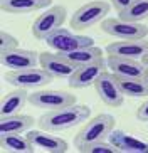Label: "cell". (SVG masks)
Segmentation results:
<instances>
[{
    "mask_svg": "<svg viewBox=\"0 0 148 153\" xmlns=\"http://www.w3.org/2000/svg\"><path fill=\"white\" fill-rule=\"evenodd\" d=\"M91 118V109L86 104H71L66 108L52 109L44 113L39 118V128L49 133H59V131L71 130L81 123L88 121Z\"/></svg>",
    "mask_w": 148,
    "mask_h": 153,
    "instance_id": "1",
    "label": "cell"
},
{
    "mask_svg": "<svg viewBox=\"0 0 148 153\" xmlns=\"http://www.w3.org/2000/svg\"><path fill=\"white\" fill-rule=\"evenodd\" d=\"M113 130H115V118L111 114L101 113V114L91 118L84 123V126L79 130V133L74 136V145H76V148H81L84 145L106 140L109 138Z\"/></svg>",
    "mask_w": 148,
    "mask_h": 153,
    "instance_id": "2",
    "label": "cell"
},
{
    "mask_svg": "<svg viewBox=\"0 0 148 153\" xmlns=\"http://www.w3.org/2000/svg\"><path fill=\"white\" fill-rule=\"evenodd\" d=\"M109 12V4L104 2V0H93V2H88L83 7L72 14L71 17V27L74 30H84V29H89L93 25H96L98 22L104 20Z\"/></svg>",
    "mask_w": 148,
    "mask_h": 153,
    "instance_id": "3",
    "label": "cell"
},
{
    "mask_svg": "<svg viewBox=\"0 0 148 153\" xmlns=\"http://www.w3.org/2000/svg\"><path fill=\"white\" fill-rule=\"evenodd\" d=\"M101 30L118 41H140L147 39L148 27L140 22H126L123 19H104Z\"/></svg>",
    "mask_w": 148,
    "mask_h": 153,
    "instance_id": "4",
    "label": "cell"
},
{
    "mask_svg": "<svg viewBox=\"0 0 148 153\" xmlns=\"http://www.w3.org/2000/svg\"><path fill=\"white\" fill-rule=\"evenodd\" d=\"M5 81L15 88L22 89H39L47 86L54 77L42 68H29V69H20V71H9L5 72Z\"/></svg>",
    "mask_w": 148,
    "mask_h": 153,
    "instance_id": "5",
    "label": "cell"
},
{
    "mask_svg": "<svg viewBox=\"0 0 148 153\" xmlns=\"http://www.w3.org/2000/svg\"><path fill=\"white\" fill-rule=\"evenodd\" d=\"M66 9L62 5H52L47 10H44L39 17L32 22V36L39 39V41H45L47 36H51L54 30L62 27L64 20H66Z\"/></svg>",
    "mask_w": 148,
    "mask_h": 153,
    "instance_id": "6",
    "label": "cell"
},
{
    "mask_svg": "<svg viewBox=\"0 0 148 153\" xmlns=\"http://www.w3.org/2000/svg\"><path fill=\"white\" fill-rule=\"evenodd\" d=\"M29 103L34 106V108H40V109H47V111H52V109H59V108H66V106H71V104H76V96L67 93V91H42L37 89L34 93L29 94Z\"/></svg>",
    "mask_w": 148,
    "mask_h": 153,
    "instance_id": "7",
    "label": "cell"
},
{
    "mask_svg": "<svg viewBox=\"0 0 148 153\" xmlns=\"http://www.w3.org/2000/svg\"><path fill=\"white\" fill-rule=\"evenodd\" d=\"M45 44L49 45L52 51L61 52V54H64V52H72V51L81 49V47H88V45H94L91 37L72 34L71 30H66L62 27L57 29V30H54L51 36H47Z\"/></svg>",
    "mask_w": 148,
    "mask_h": 153,
    "instance_id": "8",
    "label": "cell"
},
{
    "mask_svg": "<svg viewBox=\"0 0 148 153\" xmlns=\"http://www.w3.org/2000/svg\"><path fill=\"white\" fill-rule=\"evenodd\" d=\"M94 89L98 93L99 99L103 101L106 106H111V108H118L123 104L125 101V94L121 91L120 84H118V79L113 72H103L99 79L94 82Z\"/></svg>",
    "mask_w": 148,
    "mask_h": 153,
    "instance_id": "9",
    "label": "cell"
},
{
    "mask_svg": "<svg viewBox=\"0 0 148 153\" xmlns=\"http://www.w3.org/2000/svg\"><path fill=\"white\" fill-rule=\"evenodd\" d=\"M106 68L108 64L104 59L79 66V68H76V71L72 72V76L69 77V86L72 89H84V88L94 86V82L99 79V76L103 72H106Z\"/></svg>",
    "mask_w": 148,
    "mask_h": 153,
    "instance_id": "10",
    "label": "cell"
},
{
    "mask_svg": "<svg viewBox=\"0 0 148 153\" xmlns=\"http://www.w3.org/2000/svg\"><path fill=\"white\" fill-rule=\"evenodd\" d=\"M0 62L4 68H9L10 71H20V69L36 68L39 64V54L36 51L27 49H10L7 52H0Z\"/></svg>",
    "mask_w": 148,
    "mask_h": 153,
    "instance_id": "11",
    "label": "cell"
},
{
    "mask_svg": "<svg viewBox=\"0 0 148 153\" xmlns=\"http://www.w3.org/2000/svg\"><path fill=\"white\" fill-rule=\"evenodd\" d=\"M148 52V39L140 41H116L106 45V54L113 57L135 59L140 61Z\"/></svg>",
    "mask_w": 148,
    "mask_h": 153,
    "instance_id": "12",
    "label": "cell"
},
{
    "mask_svg": "<svg viewBox=\"0 0 148 153\" xmlns=\"http://www.w3.org/2000/svg\"><path fill=\"white\" fill-rule=\"evenodd\" d=\"M39 64L40 68L47 71L52 77H62V79H69L72 76V72L76 71V66L69 62L61 52H40L39 54Z\"/></svg>",
    "mask_w": 148,
    "mask_h": 153,
    "instance_id": "13",
    "label": "cell"
},
{
    "mask_svg": "<svg viewBox=\"0 0 148 153\" xmlns=\"http://www.w3.org/2000/svg\"><path fill=\"white\" fill-rule=\"evenodd\" d=\"M106 64L109 71L116 77H143L147 71V64L135 59H123V57H113L108 56Z\"/></svg>",
    "mask_w": 148,
    "mask_h": 153,
    "instance_id": "14",
    "label": "cell"
},
{
    "mask_svg": "<svg viewBox=\"0 0 148 153\" xmlns=\"http://www.w3.org/2000/svg\"><path fill=\"white\" fill-rule=\"evenodd\" d=\"M29 140L32 141L34 148L40 152L47 153H66L67 152V143L66 140L59 138L56 135H49V131H29L27 133Z\"/></svg>",
    "mask_w": 148,
    "mask_h": 153,
    "instance_id": "15",
    "label": "cell"
},
{
    "mask_svg": "<svg viewBox=\"0 0 148 153\" xmlns=\"http://www.w3.org/2000/svg\"><path fill=\"white\" fill-rule=\"evenodd\" d=\"M52 5V0H0V7L4 12L13 15H24L39 12Z\"/></svg>",
    "mask_w": 148,
    "mask_h": 153,
    "instance_id": "16",
    "label": "cell"
},
{
    "mask_svg": "<svg viewBox=\"0 0 148 153\" xmlns=\"http://www.w3.org/2000/svg\"><path fill=\"white\" fill-rule=\"evenodd\" d=\"M109 141L118 148V152H125V153H148V141L138 140L135 136L128 135L125 131L120 130H113L109 135Z\"/></svg>",
    "mask_w": 148,
    "mask_h": 153,
    "instance_id": "17",
    "label": "cell"
},
{
    "mask_svg": "<svg viewBox=\"0 0 148 153\" xmlns=\"http://www.w3.org/2000/svg\"><path fill=\"white\" fill-rule=\"evenodd\" d=\"M29 101V93L27 89L22 88H15L10 93L2 98V104H0V118L2 116H10V114H17L20 109L24 108V104Z\"/></svg>",
    "mask_w": 148,
    "mask_h": 153,
    "instance_id": "18",
    "label": "cell"
},
{
    "mask_svg": "<svg viewBox=\"0 0 148 153\" xmlns=\"http://www.w3.org/2000/svg\"><path fill=\"white\" fill-rule=\"evenodd\" d=\"M36 120L29 114H10L0 118V135L5 133H25L36 125Z\"/></svg>",
    "mask_w": 148,
    "mask_h": 153,
    "instance_id": "19",
    "label": "cell"
},
{
    "mask_svg": "<svg viewBox=\"0 0 148 153\" xmlns=\"http://www.w3.org/2000/svg\"><path fill=\"white\" fill-rule=\"evenodd\" d=\"M0 146L5 152H15V153H32L34 145L29 140V136H24L22 133H5L0 135Z\"/></svg>",
    "mask_w": 148,
    "mask_h": 153,
    "instance_id": "20",
    "label": "cell"
},
{
    "mask_svg": "<svg viewBox=\"0 0 148 153\" xmlns=\"http://www.w3.org/2000/svg\"><path fill=\"white\" fill-rule=\"evenodd\" d=\"M64 57L72 62L76 68L79 66H84V64H89V62H94V61H101L103 57V51L96 47V45H88V47H81V49H76L72 52H64Z\"/></svg>",
    "mask_w": 148,
    "mask_h": 153,
    "instance_id": "21",
    "label": "cell"
},
{
    "mask_svg": "<svg viewBox=\"0 0 148 153\" xmlns=\"http://www.w3.org/2000/svg\"><path fill=\"white\" fill-rule=\"evenodd\" d=\"M125 96L130 98H148V82L145 77H116Z\"/></svg>",
    "mask_w": 148,
    "mask_h": 153,
    "instance_id": "22",
    "label": "cell"
},
{
    "mask_svg": "<svg viewBox=\"0 0 148 153\" xmlns=\"http://www.w3.org/2000/svg\"><path fill=\"white\" fill-rule=\"evenodd\" d=\"M120 19L126 22H141L148 19V0H133L125 10L118 12Z\"/></svg>",
    "mask_w": 148,
    "mask_h": 153,
    "instance_id": "23",
    "label": "cell"
},
{
    "mask_svg": "<svg viewBox=\"0 0 148 153\" xmlns=\"http://www.w3.org/2000/svg\"><path fill=\"white\" fill-rule=\"evenodd\" d=\"M77 152H81V153H118V148L111 141L101 140V141H94V143L81 146V148H77Z\"/></svg>",
    "mask_w": 148,
    "mask_h": 153,
    "instance_id": "24",
    "label": "cell"
},
{
    "mask_svg": "<svg viewBox=\"0 0 148 153\" xmlns=\"http://www.w3.org/2000/svg\"><path fill=\"white\" fill-rule=\"evenodd\" d=\"M15 47H19L17 37H13L12 34L5 30L0 32V52H7L10 49H15Z\"/></svg>",
    "mask_w": 148,
    "mask_h": 153,
    "instance_id": "25",
    "label": "cell"
},
{
    "mask_svg": "<svg viewBox=\"0 0 148 153\" xmlns=\"http://www.w3.org/2000/svg\"><path fill=\"white\" fill-rule=\"evenodd\" d=\"M136 118H138L140 121L148 123V98H145V101L140 104V108L136 109Z\"/></svg>",
    "mask_w": 148,
    "mask_h": 153,
    "instance_id": "26",
    "label": "cell"
},
{
    "mask_svg": "<svg viewBox=\"0 0 148 153\" xmlns=\"http://www.w3.org/2000/svg\"><path fill=\"white\" fill-rule=\"evenodd\" d=\"M133 0H111V4H113V7L118 10V12H121V10H125L128 5L131 4Z\"/></svg>",
    "mask_w": 148,
    "mask_h": 153,
    "instance_id": "27",
    "label": "cell"
},
{
    "mask_svg": "<svg viewBox=\"0 0 148 153\" xmlns=\"http://www.w3.org/2000/svg\"><path fill=\"white\" fill-rule=\"evenodd\" d=\"M141 61H143V62H145V64H147V66H148V52H147V54L143 56V59H141Z\"/></svg>",
    "mask_w": 148,
    "mask_h": 153,
    "instance_id": "28",
    "label": "cell"
},
{
    "mask_svg": "<svg viewBox=\"0 0 148 153\" xmlns=\"http://www.w3.org/2000/svg\"><path fill=\"white\" fill-rule=\"evenodd\" d=\"M143 77H145V81L148 82V66H147V71H145V76Z\"/></svg>",
    "mask_w": 148,
    "mask_h": 153,
    "instance_id": "29",
    "label": "cell"
}]
</instances>
